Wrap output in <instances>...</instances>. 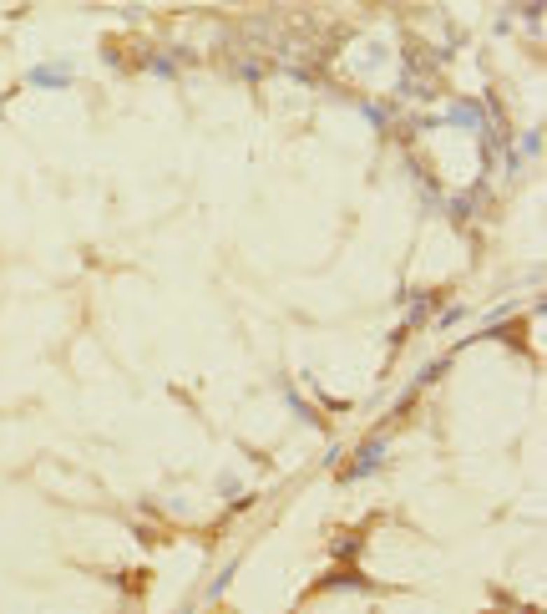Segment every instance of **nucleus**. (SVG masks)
<instances>
[{
  "label": "nucleus",
  "mask_w": 547,
  "mask_h": 614,
  "mask_svg": "<svg viewBox=\"0 0 547 614\" xmlns=\"http://www.w3.org/2000/svg\"><path fill=\"white\" fill-rule=\"evenodd\" d=\"M380 457H385V442H380V437H370L365 447H360V462H355V468H349L345 477H365V472H375V468H380Z\"/></svg>",
  "instance_id": "obj_2"
},
{
  "label": "nucleus",
  "mask_w": 547,
  "mask_h": 614,
  "mask_svg": "<svg viewBox=\"0 0 547 614\" xmlns=\"http://www.w3.org/2000/svg\"><path fill=\"white\" fill-rule=\"evenodd\" d=\"M522 153H542V132H527V137H522Z\"/></svg>",
  "instance_id": "obj_4"
},
{
  "label": "nucleus",
  "mask_w": 547,
  "mask_h": 614,
  "mask_svg": "<svg viewBox=\"0 0 547 614\" xmlns=\"http://www.w3.org/2000/svg\"><path fill=\"white\" fill-rule=\"evenodd\" d=\"M522 15H527V20H542V0H522Z\"/></svg>",
  "instance_id": "obj_5"
},
{
  "label": "nucleus",
  "mask_w": 547,
  "mask_h": 614,
  "mask_svg": "<svg viewBox=\"0 0 547 614\" xmlns=\"http://www.w3.org/2000/svg\"><path fill=\"white\" fill-rule=\"evenodd\" d=\"M26 81H31V87H71V67H67V61H56V67H36Z\"/></svg>",
  "instance_id": "obj_1"
},
{
  "label": "nucleus",
  "mask_w": 547,
  "mask_h": 614,
  "mask_svg": "<svg viewBox=\"0 0 547 614\" xmlns=\"http://www.w3.org/2000/svg\"><path fill=\"white\" fill-rule=\"evenodd\" d=\"M451 122H462V127H481V107H476V102H456V107H451Z\"/></svg>",
  "instance_id": "obj_3"
}]
</instances>
